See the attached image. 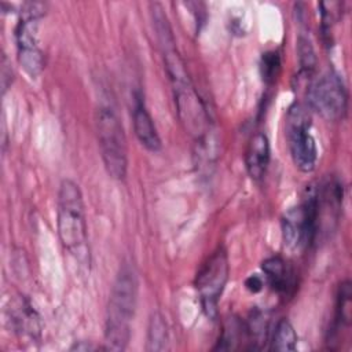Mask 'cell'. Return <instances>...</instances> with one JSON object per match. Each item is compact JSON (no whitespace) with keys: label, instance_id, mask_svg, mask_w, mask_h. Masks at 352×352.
Here are the masks:
<instances>
[{"label":"cell","instance_id":"6da1fadb","mask_svg":"<svg viewBox=\"0 0 352 352\" xmlns=\"http://www.w3.org/2000/svg\"><path fill=\"white\" fill-rule=\"evenodd\" d=\"M136 301L138 276L132 265L124 264L116 276L107 305L104 340L109 349L122 351L126 348Z\"/></svg>","mask_w":352,"mask_h":352},{"label":"cell","instance_id":"7a4b0ae2","mask_svg":"<svg viewBox=\"0 0 352 352\" xmlns=\"http://www.w3.org/2000/svg\"><path fill=\"white\" fill-rule=\"evenodd\" d=\"M56 226L63 248L82 264L89 265V248L82 194L70 179L62 180L58 191Z\"/></svg>","mask_w":352,"mask_h":352},{"label":"cell","instance_id":"3957f363","mask_svg":"<svg viewBox=\"0 0 352 352\" xmlns=\"http://www.w3.org/2000/svg\"><path fill=\"white\" fill-rule=\"evenodd\" d=\"M102 160L109 176L122 180L128 169V148L122 122L111 106L102 104L95 117Z\"/></svg>","mask_w":352,"mask_h":352},{"label":"cell","instance_id":"277c9868","mask_svg":"<svg viewBox=\"0 0 352 352\" xmlns=\"http://www.w3.org/2000/svg\"><path fill=\"white\" fill-rule=\"evenodd\" d=\"M319 226L316 186L309 184L305 188L302 201L282 216L280 230L285 248L294 253L305 250L314 242Z\"/></svg>","mask_w":352,"mask_h":352},{"label":"cell","instance_id":"5b68a950","mask_svg":"<svg viewBox=\"0 0 352 352\" xmlns=\"http://www.w3.org/2000/svg\"><path fill=\"white\" fill-rule=\"evenodd\" d=\"M45 14V4L29 1L22 6L21 18L15 29L18 60L23 70L37 77L44 66V56L38 47V19Z\"/></svg>","mask_w":352,"mask_h":352},{"label":"cell","instance_id":"8992f818","mask_svg":"<svg viewBox=\"0 0 352 352\" xmlns=\"http://www.w3.org/2000/svg\"><path fill=\"white\" fill-rule=\"evenodd\" d=\"M286 139L296 168L304 173L312 172L318 160V148L311 133V117L300 103L292 104L287 110Z\"/></svg>","mask_w":352,"mask_h":352},{"label":"cell","instance_id":"52a82bcc","mask_svg":"<svg viewBox=\"0 0 352 352\" xmlns=\"http://www.w3.org/2000/svg\"><path fill=\"white\" fill-rule=\"evenodd\" d=\"M309 107L326 121L342 120L348 109V95L341 77L329 70L311 82L307 91Z\"/></svg>","mask_w":352,"mask_h":352},{"label":"cell","instance_id":"ba28073f","mask_svg":"<svg viewBox=\"0 0 352 352\" xmlns=\"http://www.w3.org/2000/svg\"><path fill=\"white\" fill-rule=\"evenodd\" d=\"M228 257L224 248L216 249L204 263L195 278V287L201 298L202 308L208 318H217L220 296L228 280Z\"/></svg>","mask_w":352,"mask_h":352},{"label":"cell","instance_id":"9c48e42d","mask_svg":"<svg viewBox=\"0 0 352 352\" xmlns=\"http://www.w3.org/2000/svg\"><path fill=\"white\" fill-rule=\"evenodd\" d=\"M132 122H133V131L143 147H146L148 151H160L161 150V139L157 132V128L154 125V121L147 111L144 102L140 95L135 96V104L132 111Z\"/></svg>","mask_w":352,"mask_h":352},{"label":"cell","instance_id":"30bf717a","mask_svg":"<svg viewBox=\"0 0 352 352\" xmlns=\"http://www.w3.org/2000/svg\"><path fill=\"white\" fill-rule=\"evenodd\" d=\"M271 158L270 140L265 133H254L249 142L245 151V166L248 175L253 180H261L265 175Z\"/></svg>","mask_w":352,"mask_h":352},{"label":"cell","instance_id":"8fae6325","mask_svg":"<svg viewBox=\"0 0 352 352\" xmlns=\"http://www.w3.org/2000/svg\"><path fill=\"white\" fill-rule=\"evenodd\" d=\"M261 270L272 290L279 294H289L294 289V272L279 256H272L261 263Z\"/></svg>","mask_w":352,"mask_h":352},{"label":"cell","instance_id":"7c38bea8","mask_svg":"<svg viewBox=\"0 0 352 352\" xmlns=\"http://www.w3.org/2000/svg\"><path fill=\"white\" fill-rule=\"evenodd\" d=\"M352 287L349 280H344L337 293V301H336V315H334V322L330 329V341H333L340 331L349 329L351 324V307H352ZM329 341V342H330Z\"/></svg>","mask_w":352,"mask_h":352},{"label":"cell","instance_id":"4fadbf2b","mask_svg":"<svg viewBox=\"0 0 352 352\" xmlns=\"http://www.w3.org/2000/svg\"><path fill=\"white\" fill-rule=\"evenodd\" d=\"M168 344V327L164 316L154 312L148 320L147 329V351H164Z\"/></svg>","mask_w":352,"mask_h":352},{"label":"cell","instance_id":"5bb4252c","mask_svg":"<svg viewBox=\"0 0 352 352\" xmlns=\"http://www.w3.org/2000/svg\"><path fill=\"white\" fill-rule=\"evenodd\" d=\"M297 345V334L293 324L287 319H280L272 333L271 349L272 351H294Z\"/></svg>","mask_w":352,"mask_h":352},{"label":"cell","instance_id":"9a60e30c","mask_svg":"<svg viewBox=\"0 0 352 352\" xmlns=\"http://www.w3.org/2000/svg\"><path fill=\"white\" fill-rule=\"evenodd\" d=\"M297 52H298V60H300V69L301 73L305 76H309L316 66V56L314 47L308 37L300 36L297 40Z\"/></svg>","mask_w":352,"mask_h":352},{"label":"cell","instance_id":"2e32d148","mask_svg":"<svg viewBox=\"0 0 352 352\" xmlns=\"http://www.w3.org/2000/svg\"><path fill=\"white\" fill-rule=\"evenodd\" d=\"M260 69H261V76L263 80L267 84H272L280 70V56L278 52L275 51H268L265 54H263L261 56V63H260Z\"/></svg>","mask_w":352,"mask_h":352},{"label":"cell","instance_id":"e0dca14e","mask_svg":"<svg viewBox=\"0 0 352 352\" xmlns=\"http://www.w3.org/2000/svg\"><path fill=\"white\" fill-rule=\"evenodd\" d=\"M263 286H264V280L258 276V275H250L246 280H245V287L249 290V292H252V293H257V292H260L261 289H263Z\"/></svg>","mask_w":352,"mask_h":352}]
</instances>
